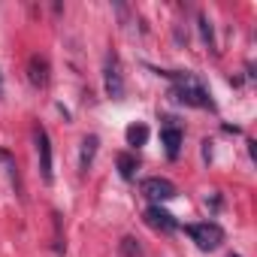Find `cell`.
<instances>
[{
    "instance_id": "1",
    "label": "cell",
    "mask_w": 257,
    "mask_h": 257,
    "mask_svg": "<svg viewBox=\"0 0 257 257\" xmlns=\"http://www.w3.org/2000/svg\"><path fill=\"white\" fill-rule=\"evenodd\" d=\"M185 233H188V236L197 242V248H203V251H215V248H221V242H224V230H221V224H215V221L188 224Z\"/></svg>"
},
{
    "instance_id": "3",
    "label": "cell",
    "mask_w": 257,
    "mask_h": 257,
    "mask_svg": "<svg viewBox=\"0 0 257 257\" xmlns=\"http://www.w3.org/2000/svg\"><path fill=\"white\" fill-rule=\"evenodd\" d=\"M103 85H106V94L112 100H121L124 97V76H121V64L115 55H106V64H103Z\"/></svg>"
},
{
    "instance_id": "5",
    "label": "cell",
    "mask_w": 257,
    "mask_h": 257,
    "mask_svg": "<svg viewBox=\"0 0 257 257\" xmlns=\"http://www.w3.org/2000/svg\"><path fill=\"white\" fill-rule=\"evenodd\" d=\"M28 82L34 88H46L49 85V61L43 55H31L28 58Z\"/></svg>"
},
{
    "instance_id": "11",
    "label": "cell",
    "mask_w": 257,
    "mask_h": 257,
    "mask_svg": "<svg viewBox=\"0 0 257 257\" xmlns=\"http://www.w3.org/2000/svg\"><path fill=\"white\" fill-rule=\"evenodd\" d=\"M121 254L124 257H143V248H140V242L134 236H124L121 239Z\"/></svg>"
},
{
    "instance_id": "6",
    "label": "cell",
    "mask_w": 257,
    "mask_h": 257,
    "mask_svg": "<svg viewBox=\"0 0 257 257\" xmlns=\"http://www.w3.org/2000/svg\"><path fill=\"white\" fill-rule=\"evenodd\" d=\"M146 224L155 227V230H164V233H173V230L179 227V221H176L170 212H164L161 206H149V209H146Z\"/></svg>"
},
{
    "instance_id": "4",
    "label": "cell",
    "mask_w": 257,
    "mask_h": 257,
    "mask_svg": "<svg viewBox=\"0 0 257 257\" xmlns=\"http://www.w3.org/2000/svg\"><path fill=\"white\" fill-rule=\"evenodd\" d=\"M140 191H143L149 200H155V203H167V200H173V197L179 194V191H176V185H173L170 179H164V176H152V179H143Z\"/></svg>"
},
{
    "instance_id": "8",
    "label": "cell",
    "mask_w": 257,
    "mask_h": 257,
    "mask_svg": "<svg viewBox=\"0 0 257 257\" xmlns=\"http://www.w3.org/2000/svg\"><path fill=\"white\" fill-rule=\"evenodd\" d=\"M97 146H100V140H97L94 134L82 140V152H79V170H82V173H88V167L94 164V155H97Z\"/></svg>"
},
{
    "instance_id": "12",
    "label": "cell",
    "mask_w": 257,
    "mask_h": 257,
    "mask_svg": "<svg viewBox=\"0 0 257 257\" xmlns=\"http://www.w3.org/2000/svg\"><path fill=\"white\" fill-rule=\"evenodd\" d=\"M200 37H203V43H206L209 49H215V34H212V25H209L206 16H200Z\"/></svg>"
},
{
    "instance_id": "10",
    "label": "cell",
    "mask_w": 257,
    "mask_h": 257,
    "mask_svg": "<svg viewBox=\"0 0 257 257\" xmlns=\"http://www.w3.org/2000/svg\"><path fill=\"white\" fill-rule=\"evenodd\" d=\"M124 137H127V146L140 149V146L149 143V127H146V124H131V127L124 131Z\"/></svg>"
},
{
    "instance_id": "2",
    "label": "cell",
    "mask_w": 257,
    "mask_h": 257,
    "mask_svg": "<svg viewBox=\"0 0 257 257\" xmlns=\"http://www.w3.org/2000/svg\"><path fill=\"white\" fill-rule=\"evenodd\" d=\"M34 143H37V158H40V176L46 185H52L55 173H52V140L46 134V127H34Z\"/></svg>"
},
{
    "instance_id": "7",
    "label": "cell",
    "mask_w": 257,
    "mask_h": 257,
    "mask_svg": "<svg viewBox=\"0 0 257 257\" xmlns=\"http://www.w3.org/2000/svg\"><path fill=\"white\" fill-rule=\"evenodd\" d=\"M182 140H185V134L179 131V127H173V124H167L164 131H161V143L167 146V155L170 158H179V149H182Z\"/></svg>"
},
{
    "instance_id": "13",
    "label": "cell",
    "mask_w": 257,
    "mask_h": 257,
    "mask_svg": "<svg viewBox=\"0 0 257 257\" xmlns=\"http://www.w3.org/2000/svg\"><path fill=\"white\" fill-rule=\"evenodd\" d=\"M0 94H4V76H0Z\"/></svg>"
},
{
    "instance_id": "9",
    "label": "cell",
    "mask_w": 257,
    "mask_h": 257,
    "mask_svg": "<svg viewBox=\"0 0 257 257\" xmlns=\"http://www.w3.org/2000/svg\"><path fill=\"white\" fill-rule=\"evenodd\" d=\"M137 170H140L137 155H131V152H121V155H118V173H121V179L131 182V179L137 176Z\"/></svg>"
},
{
    "instance_id": "14",
    "label": "cell",
    "mask_w": 257,
    "mask_h": 257,
    "mask_svg": "<svg viewBox=\"0 0 257 257\" xmlns=\"http://www.w3.org/2000/svg\"><path fill=\"white\" fill-rule=\"evenodd\" d=\"M230 257H239V254H230Z\"/></svg>"
}]
</instances>
